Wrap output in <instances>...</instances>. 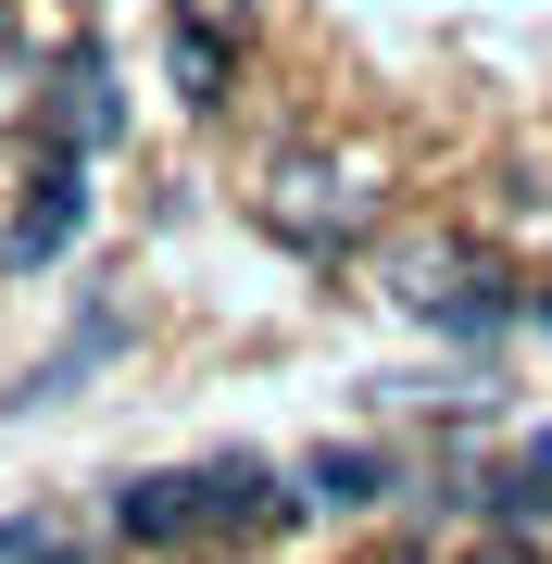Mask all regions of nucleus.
<instances>
[{
  "instance_id": "obj_4",
  "label": "nucleus",
  "mask_w": 552,
  "mask_h": 564,
  "mask_svg": "<svg viewBox=\"0 0 552 564\" xmlns=\"http://www.w3.org/2000/svg\"><path fill=\"white\" fill-rule=\"evenodd\" d=\"M51 139H63V163L113 139V63H101V51H76V63L51 76Z\"/></svg>"
},
{
  "instance_id": "obj_9",
  "label": "nucleus",
  "mask_w": 552,
  "mask_h": 564,
  "mask_svg": "<svg viewBox=\"0 0 552 564\" xmlns=\"http://www.w3.org/2000/svg\"><path fill=\"white\" fill-rule=\"evenodd\" d=\"M452 564H540V552L515 540V527H490V540H477V552H452Z\"/></svg>"
},
{
  "instance_id": "obj_5",
  "label": "nucleus",
  "mask_w": 552,
  "mask_h": 564,
  "mask_svg": "<svg viewBox=\"0 0 552 564\" xmlns=\"http://www.w3.org/2000/svg\"><path fill=\"white\" fill-rule=\"evenodd\" d=\"M76 214H88V176H76V163H51L39 202H25V214H13V239H0V263H51L63 239H76Z\"/></svg>"
},
{
  "instance_id": "obj_6",
  "label": "nucleus",
  "mask_w": 552,
  "mask_h": 564,
  "mask_svg": "<svg viewBox=\"0 0 552 564\" xmlns=\"http://www.w3.org/2000/svg\"><path fill=\"white\" fill-rule=\"evenodd\" d=\"M164 39H188V51H226L239 63V39H251V0H176V25Z\"/></svg>"
},
{
  "instance_id": "obj_1",
  "label": "nucleus",
  "mask_w": 552,
  "mask_h": 564,
  "mask_svg": "<svg viewBox=\"0 0 552 564\" xmlns=\"http://www.w3.org/2000/svg\"><path fill=\"white\" fill-rule=\"evenodd\" d=\"M113 514H126V540H226V527H277L289 489L264 464H202V477H139Z\"/></svg>"
},
{
  "instance_id": "obj_7",
  "label": "nucleus",
  "mask_w": 552,
  "mask_h": 564,
  "mask_svg": "<svg viewBox=\"0 0 552 564\" xmlns=\"http://www.w3.org/2000/svg\"><path fill=\"white\" fill-rule=\"evenodd\" d=\"M377 452H314V502H377Z\"/></svg>"
},
{
  "instance_id": "obj_10",
  "label": "nucleus",
  "mask_w": 552,
  "mask_h": 564,
  "mask_svg": "<svg viewBox=\"0 0 552 564\" xmlns=\"http://www.w3.org/2000/svg\"><path fill=\"white\" fill-rule=\"evenodd\" d=\"M365 564H427V552H365Z\"/></svg>"
},
{
  "instance_id": "obj_8",
  "label": "nucleus",
  "mask_w": 552,
  "mask_h": 564,
  "mask_svg": "<svg viewBox=\"0 0 552 564\" xmlns=\"http://www.w3.org/2000/svg\"><path fill=\"white\" fill-rule=\"evenodd\" d=\"M0 564H76V540L63 527H0Z\"/></svg>"
},
{
  "instance_id": "obj_3",
  "label": "nucleus",
  "mask_w": 552,
  "mask_h": 564,
  "mask_svg": "<svg viewBox=\"0 0 552 564\" xmlns=\"http://www.w3.org/2000/svg\"><path fill=\"white\" fill-rule=\"evenodd\" d=\"M277 239H302V251H339L351 226L377 214V188H351V176H327V163H277Z\"/></svg>"
},
{
  "instance_id": "obj_2",
  "label": "nucleus",
  "mask_w": 552,
  "mask_h": 564,
  "mask_svg": "<svg viewBox=\"0 0 552 564\" xmlns=\"http://www.w3.org/2000/svg\"><path fill=\"white\" fill-rule=\"evenodd\" d=\"M389 302L477 339V326H502V314H515V289H502V263H477L465 239H389Z\"/></svg>"
}]
</instances>
